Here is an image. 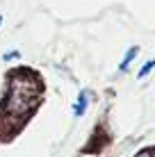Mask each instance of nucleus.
<instances>
[{"label":"nucleus","mask_w":155,"mask_h":157,"mask_svg":"<svg viewBox=\"0 0 155 157\" xmlns=\"http://www.w3.org/2000/svg\"><path fill=\"white\" fill-rule=\"evenodd\" d=\"M137 52H139V48H137V46H132V48H128V50H126V55H123V59H121V64H119V71L121 73H126L128 68H130V64H132V59L137 57Z\"/></svg>","instance_id":"2"},{"label":"nucleus","mask_w":155,"mask_h":157,"mask_svg":"<svg viewBox=\"0 0 155 157\" xmlns=\"http://www.w3.org/2000/svg\"><path fill=\"white\" fill-rule=\"evenodd\" d=\"M14 57H18V50H9V52H5V62H7V59H14Z\"/></svg>","instance_id":"5"},{"label":"nucleus","mask_w":155,"mask_h":157,"mask_svg":"<svg viewBox=\"0 0 155 157\" xmlns=\"http://www.w3.org/2000/svg\"><path fill=\"white\" fill-rule=\"evenodd\" d=\"M151 68H155V59H148V62L144 64V66H141V71L137 73V78H139V80H141V78H146V75L151 73Z\"/></svg>","instance_id":"4"},{"label":"nucleus","mask_w":155,"mask_h":157,"mask_svg":"<svg viewBox=\"0 0 155 157\" xmlns=\"http://www.w3.org/2000/svg\"><path fill=\"white\" fill-rule=\"evenodd\" d=\"M0 23H2V16H0Z\"/></svg>","instance_id":"7"},{"label":"nucleus","mask_w":155,"mask_h":157,"mask_svg":"<svg viewBox=\"0 0 155 157\" xmlns=\"http://www.w3.org/2000/svg\"><path fill=\"white\" fill-rule=\"evenodd\" d=\"M137 157H155V150H146V153H139Z\"/></svg>","instance_id":"6"},{"label":"nucleus","mask_w":155,"mask_h":157,"mask_svg":"<svg viewBox=\"0 0 155 157\" xmlns=\"http://www.w3.org/2000/svg\"><path fill=\"white\" fill-rule=\"evenodd\" d=\"M41 98V82L30 68H14L7 78L2 112L12 118H25Z\"/></svg>","instance_id":"1"},{"label":"nucleus","mask_w":155,"mask_h":157,"mask_svg":"<svg viewBox=\"0 0 155 157\" xmlns=\"http://www.w3.org/2000/svg\"><path fill=\"white\" fill-rule=\"evenodd\" d=\"M87 105H89V94L82 89V91H80V96H78V100H76V105H73V107H76V109H73V114H76V116H82L84 112H87Z\"/></svg>","instance_id":"3"}]
</instances>
